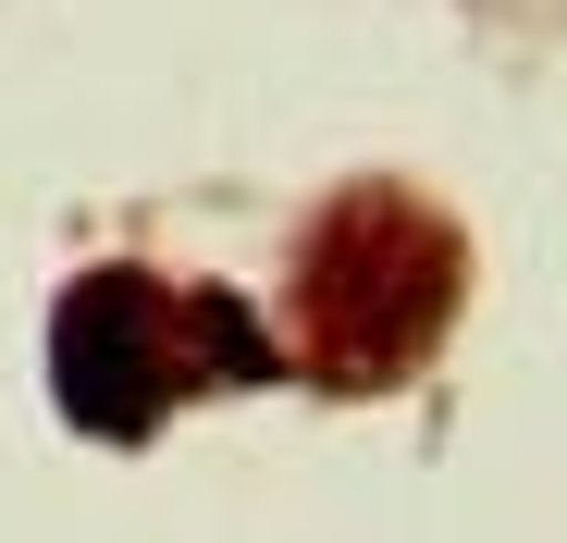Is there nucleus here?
<instances>
[{
  "label": "nucleus",
  "instance_id": "7ed1b4c3",
  "mask_svg": "<svg viewBox=\"0 0 567 543\" xmlns=\"http://www.w3.org/2000/svg\"><path fill=\"white\" fill-rule=\"evenodd\" d=\"M173 346H185V371H223V383H271L284 371V346L235 297H173Z\"/></svg>",
  "mask_w": 567,
  "mask_h": 543
},
{
  "label": "nucleus",
  "instance_id": "f257e3e1",
  "mask_svg": "<svg viewBox=\"0 0 567 543\" xmlns=\"http://www.w3.org/2000/svg\"><path fill=\"white\" fill-rule=\"evenodd\" d=\"M456 297V247L432 211L408 198H346L321 235H309V334H321V371L333 383H383L432 346Z\"/></svg>",
  "mask_w": 567,
  "mask_h": 543
},
{
  "label": "nucleus",
  "instance_id": "f03ea898",
  "mask_svg": "<svg viewBox=\"0 0 567 543\" xmlns=\"http://www.w3.org/2000/svg\"><path fill=\"white\" fill-rule=\"evenodd\" d=\"M173 371H185V346H173V297L148 272H86L50 309V396H62L74 432L148 444L161 408H173Z\"/></svg>",
  "mask_w": 567,
  "mask_h": 543
}]
</instances>
